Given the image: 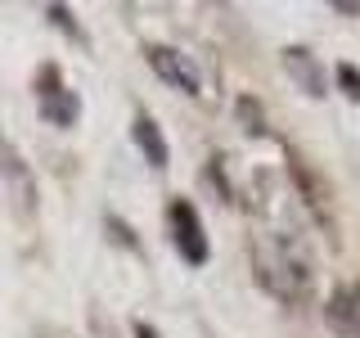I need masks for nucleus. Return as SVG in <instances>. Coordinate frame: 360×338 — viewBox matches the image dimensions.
<instances>
[{
    "label": "nucleus",
    "mask_w": 360,
    "mask_h": 338,
    "mask_svg": "<svg viewBox=\"0 0 360 338\" xmlns=\"http://www.w3.org/2000/svg\"><path fill=\"white\" fill-rule=\"evenodd\" d=\"M248 262H252L257 289L270 293L275 302H284V307H307L315 298V262L292 234H284V230L252 234Z\"/></svg>",
    "instance_id": "f257e3e1"
},
{
    "label": "nucleus",
    "mask_w": 360,
    "mask_h": 338,
    "mask_svg": "<svg viewBox=\"0 0 360 338\" xmlns=\"http://www.w3.org/2000/svg\"><path fill=\"white\" fill-rule=\"evenodd\" d=\"M284 163H288V180H292V189H297L302 208L311 212V221L320 225L324 239L338 248V244H342V239H338V194H333L329 176H324L302 149H292V144H284Z\"/></svg>",
    "instance_id": "f03ea898"
},
{
    "label": "nucleus",
    "mask_w": 360,
    "mask_h": 338,
    "mask_svg": "<svg viewBox=\"0 0 360 338\" xmlns=\"http://www.w3.org/2000/svg\"><path fill=\"white\" fill-rule=\"evenodd\" d=\"M0 203L9 208V217L18 225H32L37 221V208H41V185L32 176L22 149L9 135H0Z\"/></svg>",
    "instance_id": "7ed1b4c3"
},
{
    "label": "nucleus",
    "mask_w": 360,
    "mask_h": 338,
    "mask_svg": "<svg viewBox=\"0 0 360 338\" xmlns=\"http://www.w3.org/2000/svg\"><path fill=\"white\" fill-rule=\"evenodd\" d=\"M32 90H37V113H41L45 127L68 131L77 118H82V99H77V90H68L63 68L54 63V59H45L37 68V82H32Z\"/></svg>",
    "instance_id": "20e7f679"
},
{
    "label": "nucleus",
    "mask_w": 360,
    "mask_h": 338,
    "mask_svg": "<svg viewBox=\"0 0 360 338\" xmlns=\"http://www.w3.org/2000/svg\"><path fill=\"white\" fill-rule=\"evenodd\" d=\"M167 230L185 266H207L212 262V244H207V225H202L194 199H172L167 203Z\"/></svg>",
    "instance_id": "39448f33"
},
{
    "label": "nucleus",
    "mask_w": 360,
    "mask_h": 338,
    "mask_svg": "<svg viewBox=\"0 0 360 338\" xmlns=\"http://www.w3.org/2000/svg\"><path fill=\"white\" fill-rule=\"evenodd\" d=\"M144 63L153 68V77H162L167 86L185 90V95H198V73H194V59L176 45H162V41H149L144 45Z\"/></svg>",
    "instance_id": "423d86ee"
},
{
    "label": "nucleus",
    "mask_w": 360,
    "mask_h": 338,
    "mask_svg": "<svg viewBox=\"0 0 360 338\" xmlns=\"http://www.w3.org/2000/svg\"><path fill=\"white\" fill-rule=\"evenodd\" d=\"M279 63H284L288 82L297 86L307 99L329 95V73H324V63L315 59V50H307V45H284V50H279Z\"/></svg>",
    "instance_id": "0eeeda50"
},
{
    "label": "nucleus",
    "mask_w": 360,
    "mask_h": 338,
    "mask_svg": "<svg viewBox=\"0 0 360 338\" xmlns=\"http://www.w3.org/2000/svg\"><path fill=\"white\" fill-rule=\"evenodd\" d=\"M324 325L338 338H360V280L333 284L329 302H324Z\"/></svg>",
    "instance_id": "6e6552de"
},
{
    "label": "nucleus",
    "mask_w": 360,
    "mask_h": 338,
    "mask_svg": "<svg viewBox=\"0 0 360 338\" xmlns=\"http://www.w3.org/2000/svg\"><path fill=\"white\" fill-rule=\"evenodd\" d=\"M131 135H135V144H140L144 163H149L153 172H167V167H172V144H167L162 127L153 122V113L135 108V118H131Z\"/></svg>",
    "instance_id": "1a4fd4ad"
},
{
    "label": "nucleus",
    "mask_w": 360,
    "mask_h": 338,
    "mask_svg": "<svg viewBox=\"0 0 360 338\" xmlns=\"http://www.w3.org/2000/svg\"><path fill=\"white\" fill-rule=\"evenodd\" d=\"M234 122H239L252 140L270 135V118H266V108H262V99H257V95H239V99H234Z\"/></svg>",
    "instance_id": "9d476101"
},
{
    "label": "nucleus",
    "mask_w": 360,
    "mask_h": 338,
    "mask_svg": "<svg viewBox=\"0 0 360 338\" xmlns=\"http://www.w3.org/2000/svg\"><path fill=\"white\" fill-rule=\"evenodd\" d=\"M41 14H45V23H50V27H59V32H63V37L72 41V45H82V50H90V37H86V27L72 18V9H68V5H59V0H50V5H45Z\"/></svg>",
    "instance_id": "9b49d317"
},
{
    "label": "nucleus",
    "mask_w": 360,
    "mask_h": 338,
    "mask_svg": "<svg viewBox=\"0 0 360 338\" xmlns=\"http://www.w3.org/2000/svg\"><path fill=\"white\" fill-rule=\"evenodd\" d=\"M104 234H108V244L127 248V253H135V257H144V244H140V234H135V225L122 221L117 212H104Z\"/></svg>",
    "instance_id": "f8f14e48"
},
{
    "label": "nucleus",
    "mask_w": 360,
    "mask_h": 338,
    "mask_svg": "<svg viewBox=\"0 0 360 338\" xmlns=\"http://www.w3.org/2000/svg\"><path fill=\"white\" fill-rule=\"evenodd\" d=\"M207 185L221 194V203H239V189H234V180H230V172H225V154H212L207 158Z\"/></svg>",
    "instance_id": "ddd939ff"
},
{
    "label": "nucleus",
    "mask_w": 360,
    "mask_h": 338,
    "mask_svg": "<svg viewBox=\"0 0 360 338\" xmlns=\"http://www.w3.org/2000/svg\"><path fill=\"white\" fill-rule=\"evenodd\" d=\"M333 82H338V90H342L352 104H360V68L356 63H338L333 68Z\"/></svg>",
    "instance_id": "4468645a"
},
{
    "label": "nucleus",
    "mask_w": 360,
    "mask_h": 338,
    "mask_svg": "<svg viewBox=\"0 0 360 338\" xmlns=\"http://www.w3.org/2000/svg\"><path fill=\"white\" fill-rule=\"evenodd\" d=\"M32 338H82V334H72V330H68V325L41 320V325H32Z\"/></svg>",
    "instance_id": "2eb2a0df"
},
{
    "label": "nucleus",
    "mask_w": 360,
    "mask_h": 338,
    "mask_svg": "<svg viewBox=\"0 0 360 338\" xmlns=\"http://www.w3.org/2000/svg\"><path fill=\"white\" fill-rule=\"evenodd\" d=\"M90 330H95L99 338H117V334H112V325H108V315H104V307H99V302H90Z\"/></svg>",
    "instance_id": "dca6fc26"
},
{
    "label": "nucleus",
    "mask_w": 360,
    "mask_h": 338,
    "mask_svg": "<svg viewBox=\"0 0 360 338\" xmlns=\"http://www.w3.org/2000/svg\"><path fill=\"white\" fill-rule=\"evenodd\" d=\"M333 14H342V18H360V0H333Z\"/></svg>",
    "instance_id": "f3484780"
},
{
    "label": "nucleus",
    "mask_w": 360,
    "mask_h": 338,
    "mask_svg": "<svg viewBox=\"0 0 360 338\" xmlns=\"http://www.w3.org/2000/svg\"><path fill=\"white\" fill-rule=\"evenodd\" d=\"M131 334H135V338H162L149 320H131Z\"/></svg>",
    "instance_id": "a211bd4d"
}]
</instances>
